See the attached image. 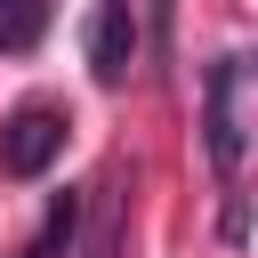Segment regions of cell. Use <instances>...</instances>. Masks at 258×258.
<instances>
[{
    "label": "cell",
    "mask_w": 258,
    "mask_h": 258,
    "mask_svg": "<svg viewBox=\"0 0 258 258\" xmlns=\"http://www.w3.org/2000/svg\"><path fill=\"white\" fill-rule=\"evenodd\" d=\"M145 24H153V73H169V56H177V40H169L177 0H145Z\"/></svg>",
    "instance_id": "6"
},
{
    "label": "cell",
    "mask_w": 258,
    "mask_h": 258,
    "mask_svg": "<svg viewBox=\"0 0 258 258\" xmlns=\"http://www.w3.org/2000/svg\"><path fill=\"white\" fill-rule=\"evenodd\" d=\"M234 81H242V56H218L202 73V129H210V169L234 177L242 169V121H234Z\"/></svg>",
    "instance_id": "3"
},
{
    "label": "cell",
    "mask_w": 258,
    "mask_h": 258,
    "mask_svg": "<svg viewBox=\"0 0 258 258\" xmlns=\"http://www.w3.org/2000/svg\"><path fill=\"white\" fill-rule=\"evenodd\" d=\"M242 73H250V81H258V48H250V56H242Z\"/></svg>",
    "instance_id": "7"
},
{
    "label": "cell",
    "mask_w": 258,
    "mask_h": 258,
    "mask_svg": "<svg viewBox=\"0 0 258 258\" xmlns=\"http://www.w3.org/2000/svg\"><path fill=\"white\" fill-rule=\"evenodd\" d=\"M40 16H48V0H0V48H24L40 32Z\"/></svg>",
    "instance_id": "5"
},
{
    "label": "cell",
    "mask_w": 258,
    "mask_h": 258,
    "mask_svg": "<svg viewBox=\"0 0 258 258\" xmlns=\"http://www.w3.org/2000/svg\"><path fill=\"white\" fill-rule=\"evenodd\" d=\"M137 48H145L137 0H89V73H97V89H129Z\"/></svg>",
    "instance_id": "2"
},
{
    "label": "cell",
    "mask_w": 258,
    "mask_h": 258,
    "mask_svg": "<svg viewBox=\"0 0 258 258\" xmlns=\"http://www.w3.org/2000/svg\"><path fill=\"white\" fill-rule=\"evenodd\" d=\"M64 105H48V97H32V105H16L8 121H0V177H40L56 153H64Z\"/></svg>",
    "instance_id": "1"
},
{
    "label": "cell",
    "mask_w": 258,
    "mask_h": 258,
    "mask_svg": "<svg viewBox=\"0 0 258 258\" xmlns=\"http://www.w3.org/2000/svg\"><path fill=\"white\" fill-rule=\"evenodd\" d=\"M73 242H81V194H56L48 218H40V234H32L16 258H73Z\"/></svg>",
    "instance_id": "4"
}]
</instances>
